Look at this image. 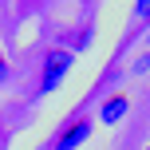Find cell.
<instances>
[{
  "label": "cell",
  "instance_id": "1",
  "mask_svg": "<svg viewBox=\"0 0 150 150\" xmlns=\"http://www.w3.org/2000/svg\"><path fill=\"white\" fill-rule=\"evenodd\" d=\"M75 67V55L67 52V47H52V52L44 55V71H40V91H55L63 79H67V71Z\"/></svg>",
  "mask_w": 150,
  "mask_h": 150
},
{
  "label": "cell",
  "instance_id": "2",
  "mask_svg": "<svg viewBox=\"0 0 150 150\" xmlns=\"http://www.w3.org/2000/svg\"><path fill=\"white\" fill-rule=\"evenodd\" d=\"M91 130H95V119H71L67 127L55 134V150H79L91 138Z\"/></svg>",
  "mask_w": 150,
  "mask_h": 150
},
{
  "label": "cell",
  "instance_id": "3",
  "mask_svg": "<svg viewBox=\"0 0 150 150\" xmlns=\"http://www.w3.org/2000/svg\"><path fill=\"white\" fill-rule=\"evenodd\" d=\"M127 111H130V95L127 91H115V95H107L103 107H99V122H103V127H115V122L127 119Z\"/></svg>",
  "mask_w": 150,
  "mask_h": 150
},
{
  "label": "cell",
  "instance_id": "4",
  "mask_svg": "<svg viewBox=\"0 0 150 150\" xmlns=\"http://www.w3.org/2000/svg\"><path fill=\"white\" fill-rule=\"evenodd\" d=\"M12 79V67H8V55H0V87Z\"/></svg>",
  "mask_w": 150,
  "mask_h": 150
},
{
  "label": "cell",
  "instance_id": "5",
  "mask_svg": "<svg viewBox=\"0 0 150 150\" xmlns=\"http://www.w3.org/2000/svg\"><path fill=\"white\" fill-rule=\"evenodd\" d=\"M134 16H142V20H146V16H150V0H138V4H134Z\"/></svg>",
  "mask_w": 150,
  "mask_h": 150
},
{
  "label": "cell",
  "instance_id": "6",
  "mask_svg": "<svg viewBox=\"0 0 150 150\" xmlns=\"http://www.w3.org/2000/svg\"><path fill=\"white\" fill-rule=\"evenodd\" d=\"M0 146H4V127H0Z\"/></svg>",
  "mask_w": 150,
  "mask_h": 150
},
{
  "label": "cell",
  "instance_id": "7",
  "mask_svg": "<svg viewBox=\"0 0 150 150\" xmlns=\"http://www.w3.org/2000/svg\"><path fill=\"white\" fill-rule=\"evenodd\" d=\"M146 40H150V36H146Z\"/></svg>",
  "mask_w": 150,
  "mask_h": 150
},
{
  "label": "cell",
  "instance_id": "8",
  "mask_svg": "<svg viewBox=\"0 0 150 150\" xmlns=\"http://www.w3.org/2000/svg\"><path fill=\"white\" fill-rule=\"evenodd\" d=\"M146 150H150V146H146Z\"/></svg>",
  "mask_w": 150,
  "mask_h": 150
}]
</instances>
